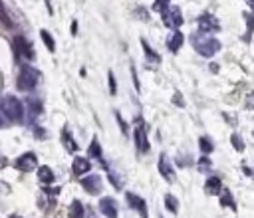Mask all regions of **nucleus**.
<instances>
[{
  "instance_id": "obj_21",
  "label": "nucleus",
  "mask_w": 254,
  "mask_h": 218,
  "mask_svg": "<svg viewBox=\"0 0 254 218\" xmlns=\"http://www.w3.org/2000/svg\"><path fill=\"white\" fill-rule=\"evenodd\" d=\"M218 194H220V204H222V206H228V208L236 210L234 198H232V194H230V190H228V188H224V186H222V190H220Z\"/></svg>"
},
{
  "instance_id": "obj_18",
  "label": "nucleus",
  "mask_w": 254,
  "mask_h": 218,
  "mask_svg": "<svg viewBox=\"0 0 254 218\" xmlns=\"http://www.w3.org/2000/svg\"><path fill=\"white\" fill-rule=\"evenodd\" d=\"M62 143H64L65 151H69V153H75V151H77V143L73 141V137L69 135V131H67V129H64V131H62Z\"/></svg>"
},
{
  "instance_id": "obj_41",
  "label": "nucleus",
  "mask_w": 254,
  "mask_h": 218,
  "mask_svg": "<svg viewBox=\"0 0 254 218\" xmlns=\"http://www.w3.org/2000/svg\"><path fill=\"white\" fill-rule=\"evenodd\" d=\"M246 2H248V6H250V8L254 10V0H246Z\"/></svg>"
},
{
  "instance_id": "obj_10",
  "label": "nucleus",
  "mask_w": 254,
  "mask_h": 218,
  "mask_svg": "<svg viewBox=\"0 0 254 218\" xmlns=\"http://www.w3.org/2000/svg\"><path fill=\"white\" fill-rule=\"evenodd\" d=\"M81 186L89 194H99L101 192V178L97 174H87L85 178H81Z\"/></svg>"
},
{
  "instance_id": "obj_43",
  "label": "nucleus",
  "mask_w": 254,
  "mask_h": 218,
  "mask_svg": "<svg viewBox=\"0 0 254 218\" xmlns=\"http://www.w3.org/2000/svg\"><path fill=\"white\" fill-rule=\"evenodd\" d=\"M0 125H2V121H0Z\"/></svg>"
},
{
  "instance_id": "obj_28",
  "label": "nucleus",
  "mask_w": 254,
  "mask_h": 218,
  "mask_svg": "<svg viewBox=\"0 0 254 218\" xmlns=\"http://www.w3.org/2000/svg\"><path fill=\"white\" fill-rule=\"evenodd\" d=\"M109 180L113 182V186H115L117 190H121V188H123V178H121L115 170H109Z\"/></svg>"
},
{
  "instance_id": "obj_25",
  "label": "nucleus",
  "mask_w": 254,
  "mask_h": 218,
  "mask_svg": "<svg viewBox=\"0 0 254 218\" xmlns=\"http://www.w3.org/2000/svg\"><path fill=\"white\" fill-rule=\"evenodd\" d=\"M244 20H246V36H244V40L248 42L252 32H254V14H244Z\"/></svg>"
},
{
  "instance_id": "obj_19",
  "label": "nucleus",
  "mask_w": 254,
  "mask_h": 218,
  "mask_svg": "<svg viewBox=\"0 0 254 218\" xmlns=\"http://www.w3.org/2000/svg\"><path fill=\"white\" fill-rule=\"evenodd\" d=\"M87 153H89V157L97 159V161H99V163L105 166V161H103V153H101V147H99V141H97V139H93V141H91V145H89Z\"/></svg>"
},
{
  "instance_id": "obj_36",
  "label": "nucleus",
  "mask_w": 254,
  "mask_h": 218,
  "mask_svg": "<svg viewBox=\"0 0 254 218\" xmlns=\"http://www.w3.org/2000/svg\"><path fill=\"white\" fill-rule=\"evenodd\" d=\"M135 12H137V18H143V20H149V16H147V10H145V8H137Z\"/></svg>"
},
{
  "instance_id": "obj_9",
  "label": "nucleus",
  "mask_w": 254,
  "mask_h": 218,
  "mask_svg": "<svg viewBox=\"0 0 254 218\" xmlns=\"http://www.w3.org/2000/svg\"><path fill=\"white\" fill-rule=\"evenodd\" d=\"M157 166H159V172H161V176H163L167 182H173V180H175V170H173V166H171V163H169V157H167L165 153L159 157V163H157Z\"/></svg>"
},
{
  "instance_id": "obj_7",
  "label": "nucleus",
  "mask_w": 254,
  "mask_h": 218,
  "mask_svg": "<svg viewBox=\"0 0 254 218\" xmlns=\"http://www.w3.org/2000/svg\"><path fill=\"white\" fill-rule=\"evenodd\" d=\"M125 200H127L129 208H133L141 218H149L147 204H145V200H143L141 196H137V194H133V192H127V194H125Z\"/></svg>"
},
{
  "instance_id": "obj_13",
  "label": "nucleus",
  "mask_w": 254,
  "mask_h": 218,
  "mask_svg": "<svg viewBox=\"0 0 254 218\" xmlns=\"http://www.w3.org/2000/svg\"><path fill=\"white\" fill-rule=\"evenodd\" d=\"M26 107H28L30 121H36V119L42 115V103H40V99H36V97H28V99H26Z\"/></svg>"
},
{
  "instance_id": "obj_39",
  "label": "nucleus",
  "mask_w": 254,
  "mask_h": 218,
  "mask_svg": "<svg viewBox=\"0 0 254 218\" xmlns=\"http://www.w3.org/2000/svg\"><path fill=\"white\" fill-rule=\"evenodd\" d=\"M254 103V93H250V97H248V103H246V107H250Z\"/></svg>"
},
{
  "instance_id": "obj_35",
  "label": "nucleus",
  "mask_w": 254,
  "mask_h": 218,
  "mask_svg": "<svg viewBox=\"0 0 254 218\" xmlns=\"http://www.w3.org/2000/svg\"><path fill=\"white\" fill-rule=\"evenodd\" d=\"M131 75H133V83H135V89L139 91L141 85H139V77H137V71H135V65H131Z\"/></svg>"
},
{
  "instance_id": "obj_26",
  "label": "nucleus",
  "mask_w": 254,
  "mask_h": 218,
  "mask_svg": "<svg viewBox=\"0 0 254 218\" xmlns=\"http://www.w3.org/2000/svg\"><path fill=\"white\" fill-rule=\"evenodd\" d=\"M40 36H42V40H44V44H46V48L50 50V52H54L56 50V42H54V38L46 32V30H40Z\"/></svg>"
},
{
  "instance_id": "obj_14",
  "label": "nucleus",
  "mask_w": 254,
  "mask_h": 218,
  "mask_svg": "<svg viewBox=\"0 0 254 218\" xmlns=\"http://www.w3.org/2000/svg\"><path fill=\"white\" fill-rule=\"evenodd\" d=\"M71 168H73V174L81 176V174L89 172V168H91V163H89L85 157H75V159H73V164H71Z\"/></svg>"
},
{
  "instance_id": "obj_38",
  "label": "nucleus",
  "mask_w": 254,
  "mask_h": 218,
  "mask_svg": "<svg viewBox=\"0 0 254 218\" xmlns=\"http://www.w3.org/2000/svg\"><path fill=\"white\" fill-rule=\"evenodd\" d=\"M244 172H246L248 176H254V168H250V166H244Z\"/></svg>"
},
{
  "instance_id": "obj_33",
  "label": "nucleus",
  "mask_w": 254,
  "mask_h": 218,
  "mask_svg": "<svg viewBox=\"0 0 254 218\" xmlns=\"http://www.w3.org/2000/svg\"><path fill=\"white\" fill-rule=\"evenodd\" d=\"M0 22L4 24V26H10L12 22H10V18L6 16V12H4V6H2V2H0Z\"/></svg>"
},
{
  "instance_id": "obj_37",
  "label": "nucleus",
  "mask_w": 254,
  "mask_h": 218,
  "mask_svg": "<svg viewBox=\"0 0 254 218\" xmlns=\"http://www.w3.org/2000/svg\"><path fill=\"white\" fill-rule=\"evenodd\" d=\"M173 103H177L179 107H183V105H185V103H183V97H181V93H179V91L175 93V97H173Z\"/></svg>"
},
{
  "instance_id": "obj_2",
  "label": "nucleus",
  "mask_w": 254,
  "mask_h": 218,
  "mask_svg": "<svg viewBox=\"0 0 254 218\" xmlns=\"http://www.w3.org/2000/svg\"><path fill=\"white\" fill-rule=\"evenodd\" d=\"M38 79H40V71L28 63H24L20 67V73H18V89L22 91H32L36 85H38Z\"/></svg>"
},
{
  "instance_id": "obj_29",
  "label": "nucleus",
  "mask_w": 254,
  "mask_h": 218,
  "mask_svg": "<svg viewBox=\"0 0 254 218\" xmlns=\"http://www.w3.org/2000/svg\"><path fill=\"white\" fill-rule=\"evenodd\" d=\"M169 4H171V0H155L153 2V10L155 12H165L169 8Z\"/></svg>"
},
{
  "instance_id": "obj_17",
  "label": "nucleus",
  "mask_w": 254,
  "mask_h": 218,
  "mask_svg": "<svg viewBox=\"0 0 254 218\" xmlns=\"http://www.w3.org/2000/svg\"><path fill=\"white\" fill-rule=\"evenodd\" d=\"M141 48H143V52H145V59H147L149 63H159V61H161V55L147 44V40H141Z\"/></svg>"
},
{
  "instance_id": "obj_30",
  "label": "nucleus",
  "mask_w": 254,
  "mask_h": 218,
  "mask_svg": "<svg viewBox=\"0 0 254 218\" xmlns=\"http://www.w3.org/2000/svg\"><path fill=\"white\" fill-rule=\"evenodd\" d=\"M210 170V161H208V157L204 155V157H200V161H198V172H208Z\"/></svg>"
},
{
  "instance_id": "obj_23",
  "label": "nucleus",
  "mask_w": 254,
  "mask_h": 218,
  "mask_svg": "<svg viewBox=\"0 0 254 218\" xmlns=\"http://www.w3.org/2000/svg\"><path fill=\"white\" fill-rule=\"evenodd\" d=\"M198 147H200V153L202 155H210L214 151V145H212V141L208 137H200L198 139Z\"/></svg>"
},
{
  "instance_id": "obj_8",
  "label": "nucleus",
  "mask_w": 254,
  "mask_h": 218,
  "mask_svg": "<svg viewBox=\"0 0 254 218\" xmlns=\"http://www.w3.org/2000/svg\"><path fill=\"white\" fill-rule=\"evenodd\" d=\"M135 145H137V151L143 155V153H149L151 145H149V139H147V129L143 123H137L135 127Z\"/></svg>"
},
{
  "instance_id": "obj_20",
  "label": "nucleus",
  "mask_w": 254,
  "mask_h": 218,
  "mask_svg": "<svg viewBox=\"0 0 254 218\" xmlns=\"http://www.w3.org/2000/svg\"><path fill=\"white\" fill-rule=\"evenodd\" d=\"M69 218H85V210H83V204L79 200H73L69 204V210H67Z\"/></svg>"
},
{
  "instance_id": "obj_40",
  "label": "nucleus",
  "mask_w": 254,
  "mask_h": 218,
  "mask_svg": "<svg viewBox=\"0 0 254 218\" xmlns=\"http://www.w3.org/2000/svg\"><path fill=\"white\" fill-rule=\"evenodd\" d=\"M77 32V22H71V34H75Z\"/></svg>"
},
{
  "instance_id": "obj_3",
  "label": "nucleus",
  "mask_w": 254,
  "mask_h": 218,
  "mask_svg": "<svg viewBox=\"0 0 254 218\" xmlns=\"http://www.w3.org/2000/svg\"><path fill=\"white\" fill-rule=\"evenodd\" d=\"M0 109L4 111V115L10 119V121H22V117H24V105L20 103V99H16L14 95H6V97H2V101H0Z\"/></svg>"
},
{
  "instance_id": "obj_5",
  "label": "nucleus",
  "mask_w": 254,
  "mask_h": 218,
  "mask_svg": "<svg viewBox=\"0 0 254 218\" xmlns=\"http://www.w3.org/2000/svg\"><path fill=\"white\" fill-rule=\"evenodd\" d=\"M163 24H165L167 28H171V30H177V28L183 24L181 8H179V6H175V8L169 6V8L163 12Z\"/></svg>"
},
{
  "instance_id": "obj_16",
  "label": "nucleus",
  "mask_w": 254,
  "mask_h": 218,
  "mask_svg": "<svg viewBox=\"0 0 254 218\" xmlns=\"http://www.w3.org/2000/svg\"><path fill=\"white\" fill-rule=\"evenodd\" d=\"M220 190H222V182H220L218 176H210V178L204 182V192H206V194L214 196V194H218Z\"/></svg>"
},
{
  "instance_id": "obj_11",
  "label": "nucleus",
  "mask_w": 254,
  "mask_h": 218,
  "mask_svg": "<svg viewBox=\"0 0 254 218\" xmlns=\"http://www.w3.org/2000/svg\"><path fill=\"white\" fill-rule=\"evenodd\" d=\"M99 210L105 218H117V202L109 196H103L99 200Z\"/></svg>"
},
{
  "instance_id": "obj_15",
  "label": "nucleus",
  "mask_w": 254,
  "mask_h": 218,
  "mask_svg": "<svg viewBox=\"0 0 254 218\" xmlns=\"http://www.w3.org/2000/svg\"><path fill=\"white\" fill-rule=\"evenodd\" d=\"M181 46H183V34H181L179 30H173V34H171L169 40H167V48H169V52L177 54V52L181 50Z\"/></svg>"
},
{
  "instance_id": "obj_12",
  "label": "nucleus",
  "mask_w": 254,
  "mask_h": 218,
  "mask_svg": "<svg viewBox=\"0 0 254 218\" xmlns=\"http://www.w3.org/2000/svg\"><path fill=\"white\" fill-rule=\"evenodd\" d=\"M36 164H38V159H36L34 153H26V155H22V157L16 159V166H18L22 172H28V170L36 168Z\"/></svg>"
},
{
  "instance_id": "obj_32",
  "label": "nucleus",
  "mask_w": 254,
  "mask_h": 218,
  "mask_svg": "<svg viewBox=\"0 0 254 218\" xmlns=\"http://www.w3.org/2000/svg\"><path fill=\"white\" fill-rule=\"evenodd\" d=\"M115 119H117V123H119V129H121V133H123V135H127V131H129V127H127V123L123 121V117H121L119 113H115Z\"/></svg>"
},
{
  "instance_id": "obj_24",
  "label": "nucleus",
  "mask_w": 254,
  "mask_h": 218,
  "mask_svg": "<svg viewBox=\"0 0 254 218\" xmlns=\"http://www.w3.org/2000/svg\"><path fill=\"white\" fill-rule=\"evenodd\" d=\"M165 206H167V210L173 212V214L179 212V200H177L173 194H165Z\"/></svg>"
},
{
  "instance_id": "obj_22",
  "label": "nucleus",
  "mask_w": 254,
  "mask_h": 218,
  "mask_svg": "<svg viewBox=\"0 0 254 218\" xmlns=\"http://www.w3.org/2000/svg\"><path fill=\"white\" fill-rule=\"evenodd\" d=\"M38 178H40V182H44V184L54 182V172H52V168H50V166H40V168H38Z\"/></svg>"
},
{
  "instance_id": "obj_1",
  "label": "nucleus",
  "mask_w": 254,
  "mask_h": 218,
  "mask_svg": "<svg viewBox=\"0 0 254 218\" xmlns=\"http://www.w3.org/2000/svg\"><path fill=\"white\" fill-rule=\"evenodd\" d=\"M190 42H192V48L202 55V57H212L218 50H220V42L216 38H210L202 32H196L190 36Z\"/></svg>"
},
{
  "instance_id": "obj_6",
  "label": "nucleus",
  "mask_w": 254,
  "mask_h": 218,
  "mask_svg": "<svg viewBox=\"0 0 254 218\" xmlns=\"http://www.w3.org/2000/svg\"><path fill=\"white\" fill-rule=\"evenodd\" d=\"M198 32H202V34H214V32H220V24H218V20L212 16V14H202L200 18H198Z\"/></svg>"
},
{
  "instance_id": "obj_4",
  "label": "nucleus",
  "mask_w": 254,
  "mask_h": 218,
  "mask_svg": "<svg viewBox=\"0 0 254 218\" xmlns=\"http://www.w3.org/2000/svg\"><path fill=\"white\" fill-rule=\"evenodd\" d=\"M12 44H14V52H16L18 57H22V59H26V61H32V59H34V50H32L30 42H28L24 36H16Z\"/></svg>"
},
{
  "instance_id": "obj_31",
  "label": "nucleus",
  "mask_w": 254,
  "mask_h": 218,
  "mask_svg": "<svg viewBox=\"0 0 254 218\" xmlns=\"http://www.w3.org/2000/svg\"><path fill=\"white\" fill-rule=\"evenodd\" d=\"M109 91H111V95H115L117 93V83H115V75H113V71H109Z\"/></svg>"
},
{
  "instance_id": "obj_42",
  "label": "nucleus",
  "mask_w": 254,
  "mask_h": 218,
  "mask_svg": "<svg viewBox=\"0 0 254 218\" xmlns=\"http://www.w3.org/2000/svg\"><path fill=\"white\" fill-rule=\"evenodd\" d=\"M12 218H20V216H12Z\"/></svg>"
},
{
  "instance_id": "obj_34",
  "label": "nucleus",
  "mask_w": 254,
  "mask_h": 218,
  "mask_svg": "<svg viewBox=\"0 0 254 218\" xmlns=\"http://www.w3.org/2000/svg\"><path fill=\"white\" fill-rule=\"evenodd\" d=\"M177 163H179L181 166H187V164H190V163H192V159H190V157H187V155H179Z\"/></svg>"
},
{
  "instance_id": "obj_27",
  "label": "nucleus",
  "mask_w": 254,
  "mask_h": 218,
  "mask_svg": "<svg viewBox=\"0 0 254 218\" xmlns=\"http://www.w3.org/2000/svg\"><path fill=\"white\" fill-rule=\"evenodd\" d=\"M230 141H232V147H234L238 153H242V151H244V141H242V137H240L238 133H232Z\"/></svg>"
}]
</instances>
